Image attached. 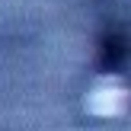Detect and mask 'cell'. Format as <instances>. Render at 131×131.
<instances>
[{"instance_id": "cell-1", "label": "cell", "mask_w": 131, "mask_h": 131, "mask_svg": "<svg viewBox=\"0 0 131 131\" xmlns=\"http://www.w3.org/2000/svg\"><path fill=\"white\" fill-rule=\"evenodd\" d=\"M90 112L96 115H118L122 106H125V90L118 83H99V86L90 93Z\"/></svg>"}]
</instances>
